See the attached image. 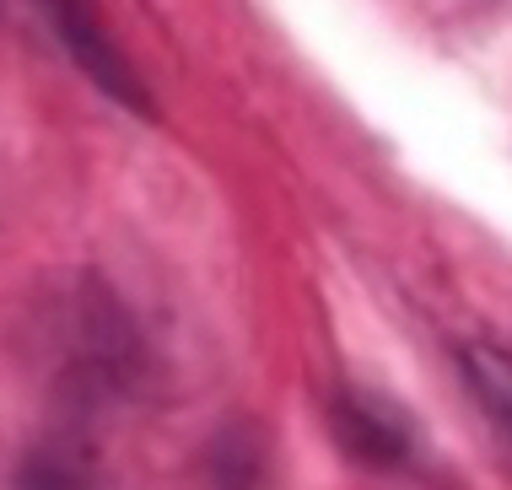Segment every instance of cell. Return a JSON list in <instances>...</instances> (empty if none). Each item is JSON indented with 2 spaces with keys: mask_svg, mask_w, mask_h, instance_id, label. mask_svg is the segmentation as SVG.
I'll use <instances>...</instances> for the list:
<instances>
[{
  "mask_svg": "<svg viewBox=\"0 0 512 490\" xmlns=\"http://www.w3.org/2000/svg\"><path fill=\"white\" fill-rule=\"evenodd\" d=\"M469 383H475L480 404L496 415V431L512 442V350L475 345L469 350Z\"/></svg>",
  "mask_w": 512,
  "mask_h": 490,
  "instance_id": "obj_1",
  "label": "cell"
}]
</instances>
